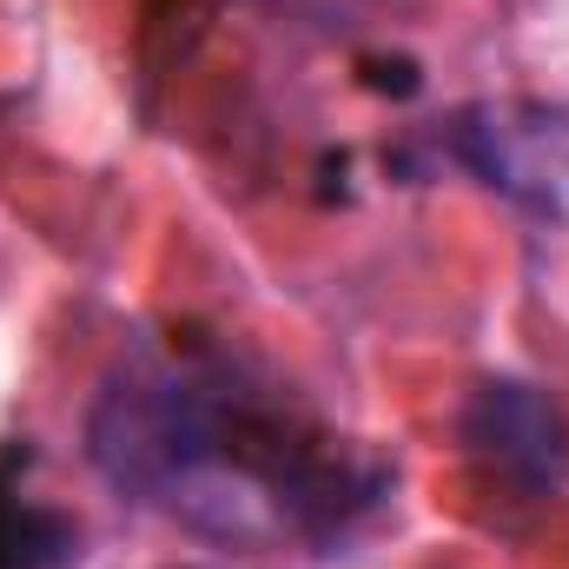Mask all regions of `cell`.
Listing matches in <instances>:
<instances>
[{"instance_id": "obj_1", "label": "cell", "mask_w": 569, "mask_h": 569, "mask_svg": "<svg viewBox=\"0 0 569 569\" xmlns=\"http://www.w3.org/2000/svg\"><path fill=\"white\" fill-rule=\"evenodd\" d=\"M87 463L127 503L212 537H331L378 497V470L219 358H146L87 411Z\"/></svg>"}, {"instance_id": "obj_2", "label": "cell", "mask_w": 569, "mask_h": 569, "mask_svg": "<svg viewBox=\"0 0 569 569\" xmlns=\"http://www.w3.org/2000/svg\"><path fill=\"white\" fill-rule=\"evenodd\" d=\"M450 159L510 199L517 212L569 226V107L557 100H477L443 127Z\"/></svg>"}, {"instance_id": "obj_3", "label": "cell", "mask_w": 569, "mask_h": 569, "mask_svg": "<svg viewBox=\"0 0 569 569\" xmlns=\"http://www.w3.org/2000/svg\"><path fill=\"white\" fill-rule=\"evenodd\" d=\"M457 443L477 470H490L523 497H557L569 483L563 405L523 378H483L457 411Z\"/></svg>"}, {"instance_id": "obj_4", "label": "cell", "mask_w": 569, "mask_h": 569, "mask_svg": "<svg viewBox=\"0 0 569 569\" xmlns=\"http://www.w3.org/2000/svg\"><path fill=\"white\" fill-rule=\"evenodd\" d=\"M73 523L60 510L0 497V569H67L73 563Z\"/></svg>"}]
</instances>
